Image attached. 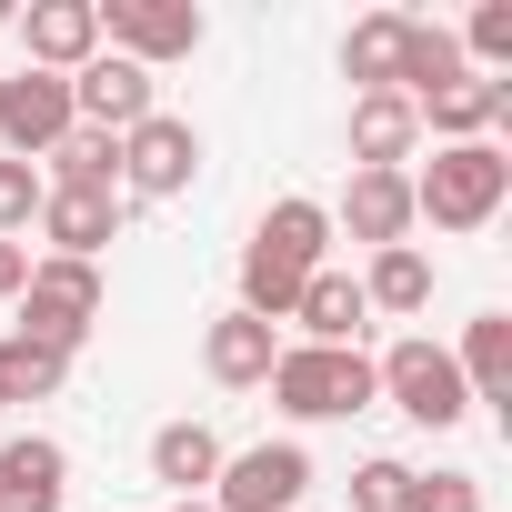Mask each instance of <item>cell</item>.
Returning a JSON list of instances; mask_svg holds the SVG:
<instances>
[{"label": "cell", "instance_id": "cell-18", "mask_svg": "<svg viewBox=\"0 0 512 512\" xmlns=\"http://www.w3.org/2000/svg\"><path fill=\"white\" fill-rule=\"evenodd\" d=\"M151 482H171L181 502H201L221 482V432L211 422H161L151 432Z\"/></svg>", "mask_w": 512, "mask_h": 512}, {"label": "cell", "instance_id": "cell-23", "mask_svg": "<svg viewBox=\"0 0 512 512\" xmlns=\"http://www.w3.org/2000/svg\"><path fill=\"white\" fill-rule=\"evenodd\" d=\"M41 161H51V191H121V141L111 131H71Z\"/></svg>", "mask_w": 512, "mask_h": 512}, {"label": "cell", "instance_id": "cell-14", "mask_svg": "<svg viewBox=\"0 0 512 512\" xmlns=\"http://www.w3.org/2000/svg\"><path fill=\"white\" fill-rule=\"evenodd\" d=\"M332 221H342L352 241H372V251L412 241V171H352V191H342Z\"/></svg>", "mask_w": 512, "mask_h": 512}, {"label": "cell", "instance_id": "cell-16", "mask_svg": "<svg viewBox=\"0 0 512 512\" xmlns=\"http://www.w3.org/2000/svg\"><path fill=\"white\" fill-rule=\"evenodd\" d=\"M412 141H422V121H412L402 91H362L352 101V171H402Z\"/></svg>", "mask_w": 512, "mask_h": 512}, {"label": "cell", "instance_id": "cell-25", "mask_svg": "<svg viewBox=\"0 0 512 512\" xmlns=\"http://www.w3.org/2000/svg\"><path fill=\"white\" fill-rule=\"evenodd\" d=\"M61 372H71V352H51V342H31V332L0 342V402H51Z\"/></svg>", "mask_w": 512, "mask_h": 512}, {"label": "cell", "instance_id": "cell-32", "mask_svg": "<svg viewBox=\"0 0 512 512\" xmlns=\"http://www.w3.org/2000/svg\"><path fill=\"white\" fill-rule=\"evenodd\" d=\"M171 512H211V502H171Z\"/></svg>", "mask_w": 512, "mask_h": 512}, {"label": "cell", "instance_id": "cell-9", "mask_svg": "<svg viewBox=\"0 0 512 512\" xmlns=\"http://www.w3.org/2000/svg\"><path fill=\"white\" fill-rule=\"evenodd\" d=\"M71 111H81V131H141L161 101H151V71L141 61H121V51H91L81 71H71Z\"/></svg>", "mask_w": 512, "mask_h": 512}, {"label": "cell", "instance_id": "cell-28", "mask_svg": "<svg viewBox=\"0 0 512 512\" xmlns=\"http://www.w3.org/2000/svg\"><path fill=\"white\" fill-rule=\"evenodd\" d=\"M352 512H412V462H392V452L362 462L352 472Z\"/></svg>", "mask_w": 512, "mask_h": 512}, {"label": "cell", "instance_id": "cell-10", "mask_svg": "<svg viewBox=\"0 0 512 512\" xmlns=\"http://www.w3.org/2000/svg\"><path fill=\"white\" fill-rule=\"evenodd\" d=\"M71 502V452L51 432H11L0 442V512H61Z\"/></svg>", "mask_w": 512, "mask_h": 512}, {"label": "cell", "instance_id": "cell-5", "mask_svg": "<svg viewBox=\"0 0 512 512\" xmlns=\"http://www.w3.org/2000/svg\"><path fill=\"white\" fill-rule=\"evenodd\" d=\"M312 492V452L302 442H251V452H221V482L201 492L211 512H292Z\"/></svg>", "mask_w": 512, "mask_h": 512}, {"label": "cell", "instance_id": "cell-31", "mask_svg": "<svg viewBox=\"0 0 512 512\" xmlns=\"http://www.w3.org/2000/svg\"><path fill=\"white\" fill-rule=\"evenodd\" d=\"M11 21H21V11H11V0H0V31H11Z\"/></svg>", "mask_w": 512, "mask_h": 512}, {"label": "cell", "instance_id": "cell-17", "mask_svg": "<svg viewBox=\"0 0 512 512\" xmlns=\"http://www.w3.org/2000/svg\"><path fill=\"white\" fill-rule=\"evenodd\" d=\"M292 322H302L312 342H332V352H362V322H372V302H362V282H352V272H332V262H322V272L302 282Z\"/></svg>", "mask_w": 512, "mask_h": 512}, {"label": "cell", "instance_id": "cell-12", "mask_svg": "<svg viewBox=\"0 0 512 512\" xmlns=\"http://www.w3.org/2000/svg\"><path fill=\"white\" fill-rule=\"evenodd\" d=\"M322 251H332V211H322V201H272L262 231H251V262H272V272H292V282L322 272Z\"/></svg>", "mask_w": 512, "mask_h": 512}, {"label": "cell", "instance_id": "cell-29", "mask_svg": "<svg viewBox=\"0 0 512 512\" xmlns=\"http://www.w3.org/2000/svg\"><path fill=\"white\" fill-rule=\"evenodd\" d=\"M412 512H482L472 472H412Z\"/></svg>", "mask_w": 512, "mask_h": 512}, {"label": "cell", "instance_id": "cell-11", "mask_svg": "<svg viewBox=\"0 0 512 512\" xmlns=\"http://www.w3.org/2000/svg\"><path fill=\"white\" fill-rule=\"evenodd\" d=\"M21 51H31V71L71 81L101 51V11H91V0H31V11H21Z\"/></svg>", "mask_w": 512, "mask_h": 512}, {"label": "cell", "instance_id": "cell-2", "mask_svg": "<svg viewBox=\"0 0 512 512\" xmlns=\"http://www.w3.org/2000/svg\"><path fill=\"white\" fill-rule=\"evenodd\" d=\"M272 402H282L292 422H352V412H372V402H382V382H372V362H362V352L282 342V362H272Z\"/></svg>", "mask_w": 512, "mask_h": 512}, {"label": "cell", "instance_id": "cell-7", "mask_svg": "<svg viewBox=\"0 0 512 512\" xmlns=\"http://www.w3.org/2000/svg\"><path fill=\"white\" fill-rule=\"evenodd\" d=\"M81 131V111H71V81L61 71H11L0 81V141H11V161H41L51 141H71Z\"/></svg>", "mask_w": 512, "mask_h": 512}, {"label": "cell", "instance_id": "cell-6", "mask_svg": "<svg viewBox=\"0 0 512 512\" xmlns=\"http://www.w3.org/2000/svg\"><path fill=\"white\" fill-rule=\"evenodd\" d=\"M91 11H101V41L121 61H141V71L201 51V11H191V0H91Z\"/></svg>", "mask_w": 512, "mask_h": 512}, {"label": "cell", "instance_id": "cell-22", "mask_svg": "<svg viewBox=\"0 0 512 512\" xmlns=\"http://www.w3.org/2000/svg\"><path fill=\"white\" fill-rule=\"evenodd\" d=\"M462 71H472L462 41H452L442 21H412V41H402V81H392V91H402V101H432V91H452Z\"/></svg>", "mask_w": 512, "mask_h": 512}, {"label": "cell", "instance_id": "cell-3", "mask_svg": "<svg viewBox=\"0 0 512 512\" xmlns=\"http://www.w3.org/2000/svg\"><path fill=\"white\" fill-rule=\"evenodd\" d=\"M101 322V262H31V282H21V332L31 342H51V352H71L81 332Z\"/></svg>", "mask_w": 512, "mask_h": 512}, {"label": "cell", "instance_id": "cell-15", "mask_svg": "<svg viewBox=\"0 0 512 512\" xmlns=\"http://www.w3.org/2000/svg\"><path fill=\"white\" fill-rule=\"evenodd\" d=\"M201 362H211V382H221V392H251V382H272L282 332H272V322H251V312H221V322H211V342H201Z\"/></svg>", "mask_w": 512, "mask_h": 512}, {"label": "cell", "instance_id": "cell-21", "mask_svg": "<svg viewBox=\"0 0 512 512\" xmlns=\"http://www.w3.org/2000/svg\"><path fill=\"white\" fill-rule=\"evenodd\" d=\"M402 41H412V11H372V21H352L342 71H352L362 91H392V81H402Z\"/></svg>", "mask_w": 512, "mask_h": 512}, {"label": "cell", "instance_id": "cell-24", "mask_svg": "<svg viewBox=\"0 0 512 512\" xmlns=\"http://www.w3.org/2000/svg\"><path fill=\"white\" fill-rule=\"evenodd\" d=\"M362 302H372V312H422V302H432V262H422L412 241L372 251V272H362Z\"/></svg>", "mask_w": 512, "mask_h": 512}, {"label": "cell", "instance_id": "cell-30", "mask_svg": "<svg viewBox=\"0 0 512 512\" xmlns=\"http://www.w3.org/2000/svg\"><path fill=\"white\" fill-rule=\"evenodd\" d=\"M21 282H31V241H0V302H21Z\"/></svg>", "mask_w": 512, "mask_h": 512}, {"label": "cell", "instance_id": "cell-26", "mask_svg": "<svg viewBox=\"0 0 512 512\" xmlns=\"http://www.w3.org/2000/svg\"><path fill=\"white\" fill-rule=\"evenodd\" d=\"M41 201H51V181H41L31 161H0V241H21V231L41 221Z\"/></svg>", "mask_w": 512, "mask_h": 512}, {"label": "cell", "instance_id": "cell-1", "mask_svg": "<svg viewBox=\"0 0 512 512\" xmlns=\"http://www.w3.org/2000/svg\"><path fill=\"white\" fill-rule=\"evenodd\" d=\"M502 201H512V161L492 141H442L432 171H412V221L432 231H482Z\"/></svg>", "mask_w": 512, "mask_h": 512}, {"label": "cell", "instance_id": "cell-19", "mask_svg": "<svg viewBox=\"0 0 512 512\" xmlns=\"http://www.w3.org/2000/svg\"><path fill=\"white\" fill-rule=\"evenodd\" d=\"M512 111V81H482V71H462L452 91H432V101H412V121H432L442 141H482L492 121Z\"/></svg>", "mask_w": 512, "mask_h": 512}, {"label": "cell", "instance_id": "cell-4", "mask_svg": "<svg viewBox=\"0 0 512 512\" xmlns=\"http://www.w3.org/2000/svg\"><path fill=\"white\" fill-rule=\"evenodd\" d=\"M372 382H382V392H392V402H402L422 432H452V422L472 412V392H462L452 352H442V342H422V332H412V342H392V352L372 362Z\"/></svg>", "mask_w": 512, "mask_h": 512}, {"label": "cell", "instance_id": "cell-8", "mask_svg": "<svg viewBox=\"0 0 512 512\" xmlns=\"http://www.w3.org/2000/svg\"><path fill=\"white\" fill-rule=\"evenodd\" d=\"M191 171H201V131H191V121L151 111L141 131H121V181H131V201H181Z\"/></svg>", "mask_w": 512, "mask_h": 512}, {"label": "cell", "instance_id": "cell-13", "mask_svg": "<svg viewBox=\"0 0 512 512\" xmlns=\"http://www.w3.org/2000/svg\"><path fill=\"white\" fill-rule=\"evenodd\" d=\"M41 231H51V262H101L121 241V191H51Z\"/></svg>", "mask_w": 512, "mask_h": 512}, {"label": "cell", "instance_id": "cell-20", "mask_svg": "<svg viewBox=\"0 0 512 512\" xmlns=\"http://www.w3.org/2000/svg\"><path fill=\"white\" fill-rule=\"evenodd\" d=\"M452 372H462V392H472V402H512V312H482V322L462 332Z\"/></svg>", "mask_w": 512, "mask_h": 512}, {"label": "cell", "instance_id": "cell-27", "mask_svg": "<svg viewBox=\"0 0 512 512\" xmlns=\"http://www.w3.org/2000/svg\"><path fill=\"white\" fill-rule=\"evenodd\" d=\"M462 61H482V81H492V71H512V0H482V11H472Z\"/></svg>", "mask_w": 512, "mask_h": 512}]
</instances>
